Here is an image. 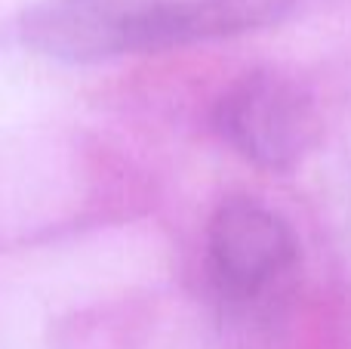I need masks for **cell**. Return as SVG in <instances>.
Returning a JSON list of instances; mask_svg holds the SVG:
<instances>
[{
  "label": "cell",
  "mask_w": 351,
  "mask_h": 349,
  "mask_svg": "<svg viewBox=\"0 0 351 349\" xmlns=\"http://www.w3.org/2000/svg\"><path fill=\"white\" fill-rule=\"evenodd\" d=\"M299 0H43L16 31L28 49L68 65L191 47L284 22Z\"/></svg>",
  "instance_id": "cell-1"
},
{
  "label": "cell",
  "mask_w": 351,
  "mask_h": 349,
  "mask_svg": "<svg viewBox=\"0 0 351 349\" xmlns=\"http://www.w3.org/2000/svg\"><path fill=\"white\" fill-rule=\"evenodd\" d=\"M299 241L284 216L250 198H228L206 226V266L225 300L250 303L296 266Z\"/></svg>",
  "instance_id": "cell-3"
},
{
  "label": "cell",
  "mask_w": 351,
  "mask_h": 349,
  "mask_svg": "<svg viewBox=\"0 0 351 349\" xmlns=\"http://www.w3.org/2000/svg\"><path fill=\"white\" fill-rule=\"evenodd\" d=\"M213 130L256 167L293 170L321 139V115L299 80L250 71L216 99Z\"/></svg>",
  "instance_id": "cell-2"
}]
</instances>
